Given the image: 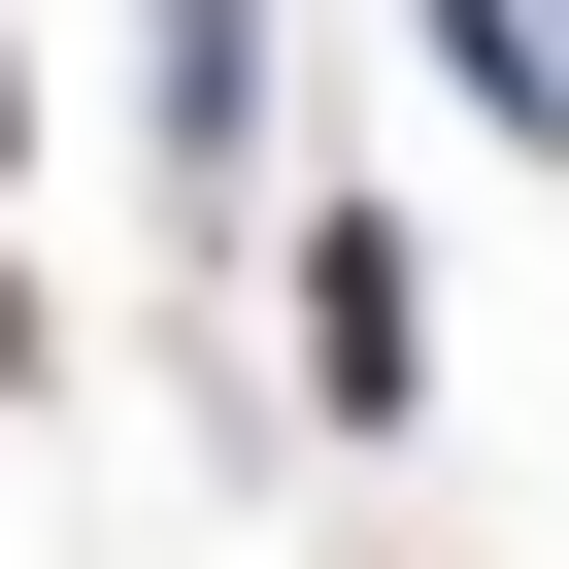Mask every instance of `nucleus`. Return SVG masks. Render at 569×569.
Instances as JSON below:
<instances>
[{
	"label": "nucleus",
	"mask_w": 569,
	"mask_h": 569,
	"mask_svg": "<svg viewBox=\"0 0 569 569\" xmlns=\"http://www.w3.org/2000/svg\"><path fill=\"white\" fill-rule=\"evenodd\" d=\"M302 402H336V436L436 402V268H402V201H302Z\"/></svg>",
	"instance_id": "obj_1"
},
{
	"label": "nucleus",
	"mask_w": 569,
	"mask_h": 569,
	"mask_svg": "<svg viewBox=\"0 0 569 569\" xmlns=\"http://www.w3.org/2000/svg\"><path fill=\"white\" fill-rule=\"evenodd\" d=\"M0 134H34V68H0Z\"/></svg>",
	"instance_id": "obj_3"
},
{
	"label": "nucleus",
	"mask_w": 569,
	"mask_h": 569,
	"mask_svg": "<svg viewBox=\"0 0 569 569\" xmlns=\"http://www.w3.org/2000/svg\"><path fill=\"white\" fill-rule=\"evenodd\" d=\"M134 34H168V168H234L268 134V0H134Z\"/></svg>",
	"instance_id": "obj_2"
}]
</instances>
